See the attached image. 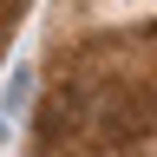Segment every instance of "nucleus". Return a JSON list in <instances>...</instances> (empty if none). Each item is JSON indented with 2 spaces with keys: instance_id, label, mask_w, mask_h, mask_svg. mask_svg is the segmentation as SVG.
<instances>
[{
  "instance_id": "1",
  "label": "nucleus",
  "mask_w": 157,
  "mask_h": 157,
  "mask_svg": "<svg viewBox=\"0 0 157 157\" xmlns=\"http://www.w3.org/2000/svg\"><path fill=\"white\" fill-rule=\"evenodd\" d=\"M26 105H33V72H13V78H7V92H0V137H7V124H13Z\"/></svg>"
},
{
  "instance_id": "2",
  "label": "nucleus",
  "mask_w": 157,
  "mask_h": 157,
  "mask_svg": "<svg viewBox=\"0 0 157 157\" xmlns=\"http://www.w3.org/2000/svg\"><path fill=\"white\" fill-rule=\"evenodd\" d=\"M7 26H13V20H7V7H0V46H7Z\"/></svg>"
}]
</instances>
